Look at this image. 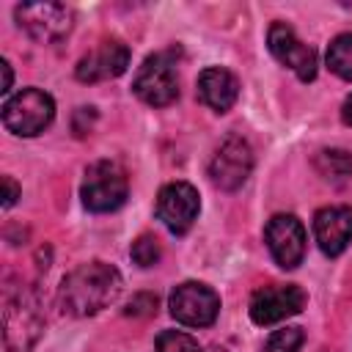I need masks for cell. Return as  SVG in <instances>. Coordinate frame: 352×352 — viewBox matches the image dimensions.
<instances>
[{"label": "cell", "instance_id": "obj_14", "mask_svg": "<svg viewBox=\"0 0 352 352\" xmlns=\"http://www.w3.org/2000/svg\"><path fill=\"white\" fill-rule=\"evenodd\" d=\"M314 234L324 256H338L352 242V206H324L314 217Z\"/></svg>", "mask_w": 352, "mask_h": 352}, {"label": "cell", "instance_id": "obj_12", "mask_svg": "<svg viewBox=\"0 0 352 352\" xmlns=\"http://www.w3.org/2000/svg\"><path fill=\"white\" fill-rule=\"evenodd\" d=\"M267 44H270V52L283 63L289 66L302 82H311L316 77V52L302 44L297 38V33L286 25V22H275L270 28V36H267Z\"/></svg>", "mask_w": 352, "mask_h": 352}, {"label": "cell", "instance_id": "obj_23", "mask_svg": "<svg viewBox=\"0 0 352 352\" xmlns=\"http://www.w3.org/2000/svg\"><path fill=\"white\" fill-rule=\"evenodd\" d=\"M0 72H3V85H0V91L8 94V91H11V63H8V60H0Z\"/></svg>", "mask_w": 352, "mask_h": 352}, {"label": "cell", "instance_id": "obj_24", "mask_svg": "<svg viewBox=\"0 0 352 352\" xmlns=\"http://www.w3.org/2000/svg\"><path fill=\"white\" fill-rule=\"evenodd\" d=\"M341 118H344V124H349V126H352V94L344 99V107H341Z\"/></svg>", "mask_w": 352, "mask_h": 352}, {"label": "cell", "instance_id": "obj_2", "mask_svg": "<svg viewBox=\"0 0 352 352\" xmlns=\"http://www.w3.org/2000/svg\"><path fill=\"white\" fill-rule=\"evenodd\" d=\"M55 118V102L50 94L38 88H22L19 94L8 96L3 104V124L8 132L33 138L44 132Z\"/></svg>", "mask_w": 352, "mask_h": 352}, {"label": "cell", "instance_id": "obj_22", "mask_svg": "<svg viewBox=\"0 0 352 352\" xmlns=\"http://www.w3.org/2000/svg\"><path fill=\"white\" fill-rule=\"evenodd\" d=\"M3 190H6V195H3V206L8 209V206H14L16 204V198H19V187H16V182L11 179V176H3Z\"/></svg>", "mask_w": 352, "mask_h": 352}, {"label": "cell", "instance_id": "obj_10", "mask_svg": "<svg viewBox=\"0 0 352 352\" xmlns=\"http://www.w3.org/2000/svg\"><path fill=\"white\" fill-rule=\"evenodd\" d=\"M198 190L187 182H170L157 195V217L170 234H187L198 217Z\"/></svg>", "mask_w": 352, "mask_h": 352}, {"label": "cell", "instance_id": "obj_4", "mask_svg": "<svg viewBox=\"0 0 352 352\" xmlns=\"http://www.w3.org/2000/svg\"><path fill=\"white\" fill-rule=\"evenodd\" d=\"M6 352H30L44 330V316L30 292H16L6 297Z\"/></svg>", "mask_w": 352, "mask_h": 352}, {"label": "cell", "instance_id": "obj_15", "mask_svg": "<svg viewBox=\"0 0 352 352\" xmlns=\"http://www.w3.org/2000/svg\"><path fill=\"white\" fill-rule=\"evenodd\" d=\"M198 96L214 113H226V110H231V104L239 96V82L228 69L209 66L198 77Z\"/></svg>", "mask_w": 352, "mask_h": 352}, {"label": "cell", "instance_id": "obj_3", "mask_svg": "<svg viewBox=\"0 0 352 352\" xmlns=\"http://www.w3.org/2000/svg\"><path fill=\"white\" fill-rule=\"evenodd\" d=\"M126 192H129V182H126V173H124V168L118 162L99 160V162L88 165L82 187H80V195H82V204L91 212H113V209H118L126 201Z\"/></svg>", "mask_w": 352, "mask_h": 352}, {"label": "cell", "instance_id": "obj_21", "mask_svg": "<svg viewBox=\"0 0 352 352\" xmlns=\"http://www.w3.org/2000/svg\"><path fill=\"white\" fill-rule=\"evenodd\" d=\"M157 311V297L154 294H135L126 305V314L129 316H148Z\"/></svg>", "mask_w": 352, "mask_h": 352}, {"label": "cell", "instance_id": "obj_1", "mask_svg": "<svg viewBox=\"0 0 352 352\" xmlns=\"http://www.w3.org/2000/svg\"><path fill=\"white\" fill-rule=\"evenodd\" d=\"M121 292V275L113 264L88 261L72 270L60 280V308L72 316H94L110 302H116Z\"/></svg>", "mask_w": 352, "mask_h": 352}, {"label": "cell", "instance_id": "obj_19", "mask_svg": "<svg viewBox=\"0 0 352 352\" xmlns=\"http://www.w3.org/2000/svg\"><path fill=\"white\" fill-rule=\"evenodd\" d=\"M157 352H201V346L182 330H165L157 336Z\"/></svg>", "mask_w": 352, "mask_h": 352}, {"label": "cell", "instance_id": "obj_5", "mask_svg": "<svg viewBox=\"0 0 352 352\" xmlns=\"http://www.w3.org/2000/svg\"><path fill=\"white\" fill-rule=\"evenodd\" d=\"M132 91L138 94L140 102L151 107L170 104L179 96V74H176V63L170 60V55L168 52L148 55L135 74Z\"/></svg>", "mask_w": 352, "mask_h": 352}, {"label": "cell", "instance_id": "obj_13", "mask_svg": "<svg viewBox=\"0 0 352 352\" xmlns=\"http://www.w3.org/2000/svg\"><path fill=\"white\" fill-rule=\"evenodd\" d=\"M129 66V50L118 38L102 41L96 50H91L80 63H77V80L80 82H99L124 74Z\"/></svg>", "mask_w": 352, "mask_h": 352}, {"label": "cell", "instance_id": "obj_9", "mask_svg": "<svg viewBox=\"0 0 352 352\" xmlns=\"http://www.w3.org/2000/svg\"><path fill=\"white\" fill-rule=\"evenodd\" d=\"M250 170H253V151H250L248 140H242L236 135L226 138L209 162V176L220 190L242 187L248 182Z\"/></svg>", "mask_w": 352, "mask_h": 352}, {"label": "cell", "instance_id": "obj_16", "mask_svg": "<svg viewBox=\"0 0 352 352\" xmlns=\"http://www.w3.org/2000/svg\"><path fill=\"white\" fill-rule=\"evenodd\" d=\"M316 170L327 182H344L352 176V154L344 148H322L314 160Z\"/></svg>", "mask_w": 352, "mask_h": 352}, {"label": "cell", "instance_id": "obj_8", "mask_svg": "<svg viewBox=\"0 0 352 352\" xmlns=\"http://www.w3.org/2000/svg\"><path fill=\"white\" fill-rule=\"evenodd\" d=\"M19 28L36 41H58L72 30V8L63 3H22L16 6Z\"/></svg>", "mask_w": 352, "mask_h": 352}, {"label": "cell", "instance_id": "obj_7", "mask_svg": "<svg viewBox=\"0 0 352 352\" xmlns=\"http://www.w3.org/2000/svg\"><path fill=\"white\" fill-rule=\"evenodd\" d=\"M305 292L294 283H270L253 292L250 297V319L256 324L283 322L305 308Z\"/></svg>", "mask_w": 352, "mask_h": 352}, {"label": "cell", "instance_id": "obj_18", "mask_svg": "<svg viewBox=\"0 0 352 352\" xmlns=\"http://www.w3.org/2000/svg\"><path fill=\"white\" fill-rule=\"evenodd\" d=\"M302 346V330L300 327H280L275 330L261 352H300Z\"/></svg>", "mask_w": 352, "mask_h": 352}, {"label": "cell", "instance_id": "obj_6", "mask_svg": "<svg viewBox=\"0 0 352 352\" xmlns=\"http://www.w3.org/2000/svg\"><path fill=\"white\" fill-rule=\"evenodd\" d=\"M220 297L214 289L198 280H184L170 294V316L187 327H206L217 319Z\"/></svg>", "mask_w": 352, "mask_h": 352}, {"label": "cell", "instance_id": "obj_20", "mask_svg": "<svg viewBox=\"0 0 352 352\" xmlns=\"http://www.w3.org/2000/svg\"><path fill=\"white\" fill-rule=\"evenodd\" d=\"M132 261L138 264V267H151V264H157V258H160V242L151 236V234H143V236H138L135 242H132Z\"/></svg>", "mask_w": 352, "mask_h": 352}, {"label": "cell", "instance_id": "obj_11", "mask_svg": "<svg viewBox=\"0 0 352 352\" xmlns=\"http://www.w3.org/2000/svg\"><path fill=\"white\" fill-rule=\"evenodd\" d=\"M267 248L278 267L294 270L305 256V228L294 214H275L264 228Z\"/></svg>", "mask_w": 352, "mask_h": 352}, {"label": "cell", "instance_id": "obj_17", "mask_svg": "<svg viewBox=\"0 0 352 352\" xmlns=\"http://www.w3.org/2000/svg\"><path fill=\"white\" fill-rule=\"evenodd\" d=\"M327 66L341 80H352V33H341L327 47Z\"/></svg>", "mask_w": 352, "mask_h": 352}]
</instances>
